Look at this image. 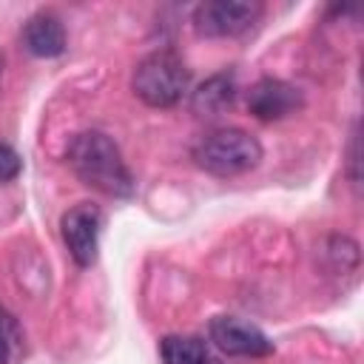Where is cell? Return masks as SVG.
Masks as SVG:
<instances>
[{"label":"cell","mask_w":364,"mask_h":364,"mask_svg":"<svg viewBox=\"0 0 364 364\" xmlns=\"http://www.w3.org/2000/svg\"><path fill=\"white\" fill-rule=\"evenodd\" d=\"M68 162L74 173L94 191L125 199L134 193V176L111 136L102 131H82L68 148Z\"/></svg>","instance_id":"1"},{"label":"cell","mask_w":364,"mask_h":364,"mask_svg":"<svg viewBox=\"0 0 364 364\" xmlns=\"http://www.w3.org/2000/svg\"><path fill=\"white\" fill-rule=\"evenodd\" d=\"M188 85H191V71L185 60L171 48H159L142 57L131 77L134 94L151 108H171L182 102Z\"/></svg>","instance_id":"2"},{"label":"cell","mask_w":364,"mask_h":364,"mask_svg":"<svg viewBox=\"0 0 364 364\" xmlns=\"http://www.w3.org/2000/svg\"><path fill=\"white\" fill-rule=\"evenodd\" d=\"M193 162L213 176H239L262 162V142L242 128H216L199 136Z\"/></svg>","instance_id":"3"},{"label":"cell","mask_w":364,"mask_h":364,"mask_svg":"<svg viewBox=\"0 0 364 364\" xmlns=\"http://www.w3.org/2000/svg\"><path fill=\"white\" fill-rule=\"evenodd\" d=\"M262 17L256 0H210L193 9V28L205 37H239Z\"/></svg>","instance_id":"4"},{"label":"cell","mask_w":364,"mask_h":364,"mask_svg":"<svg viewBox=\"0 0 364 364\" xmlns=\"http://www.w3.org/2000/svg\"><path fill=\"white\" fill-rule=\"evenodd\" d=\"M100 230H102V213L100 208L82 202L74 205L71 210L63 213L60 219V233L68 247V256L80 267H91L100 253Z\"/></svg>","instance_id":"5"},{"label":"cell","mask_w":364,"mask_h":364,"mask_svg":"<svg viewBox=\"0 0 364 364\" xmlns=\"http://www.w3.org/2000/svg\"><path fill=\"white\" fill-rule=\"evenodd\" d=\"M210 341L228 353L242 358H264L273 353V341L250 321H242L236 316H216L210 321Z\"/></svg>","instance_id":"6"},{"label":"cell","mask_w":364,"mask_h":364,"mask_svg":"<svg viewBox=\"0 0 364 364\" xmlns=\"http://www.w3.org/2000/svg\"><path fill=\"white\" fill-rule=\"evenodd\" d=\"M301 105H304L301 91L296 85L279 80V77H262L247 91V111L264 122L284 119V117L296 114Z\"/></svg>","instance_id":"7"},{"label":"cell","mask_w":364,"mask_h":364,"mask_svg":"<svg viewBox=\"0 0 364 364\" xmlns=\"http://www.w3.org/2000/svg\"><path fill=\"white\" fill-rule=\"evenodd\" d=\"M23 46L34 57H57L65 51V26L54 11H37L23 26Z\"/></svg>","instance_id":"8"},{"label":"cell","mask_w":364,"mask_h":364,"mask_svg":"<svg viewBox=\"0 0 364 364\" xmlns=\"http://www.w3.org/2000/svg\"><path fill=\"white\" fill-rule=\"evenodd\" d=\"M236 100V80L233 74H213L208 77L193 94H191V108L199 117H219L222 111H228Z\"/></svg>","instance_id":"9"},{"label":"cell","mask_w":364,"mask_h":364,"mask_svg":"<svg viewBox=\"0 0 364 364\" xmlns=\"http://www.w3.org/2000/svg\"><path fill=\"white\" fill-rule=\"evenodd\" d=\"M159 358L162 364H205L208 344L196 336H165L159 341Z\"/></svg>","instance_id":"10"},{"label":"cell","mask_w":364,"mask_h":364,"mask_svg":"<svg viewBox=\"0 0 364 364\" xmlns=\"http://www.w3.org/2000/svg\"><path fill=\"white\" fill-rule=\"evenodd\" d=\"M23 355V330L17 318L0 304V364H17Z\"/></svg>","instance_id":"11"},{"label":"cell","mask_w":364,"mask_h":364,"mask_svg":"<svg viewBox=\"0 0 364 364\" xmlns=\"http://www.w3.org/2000/svg\"><path fill=\"white\" fill-rule=\"evenodd\" d=\"M20 171H23V162H20L17 151H14L11 145H3V142H0V182L17 179Z\"/></svg>","instance_id":"12"},{"label":"cell","mask_w":364,"mask_h":364,"mask_svg":"<svg viewBox=\"0 0 364 364\" xmlns=\"http://www.w3.org/2000/svg\"><path fill=\"white\" fill-rule=\"evenodd\" d=\"M0 80H3V51H0Z\"/></svg>","instance_id":"13"},{"label":"cell","mask_w":364,"mask_h":364,"mask_svg":"<svg viewBox=\"0 0 364 364\" xmlns=\"http://www.w3.org/2000/svg\"><path fill=\"white\" fill-rule=\"evenodd\" d=\"M205 364H219V361H216V358H208V361H205Z\"/></svg>","instance_id":"14"}]
</instances>
